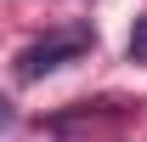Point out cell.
<instances>
[{"label": "cell", "mask_w": 147, "mask_h": 142, "mask_svg": "<svg viewBox=\"0 0 147 142\" xmlns=\"http://www.w3.org/2000/svg\"><path fill=\"white\" fill-rule=\"evenodd\" d=\"M91 46H96L91 29H62V34H45V40H34V46H23V51H17V74H23V80L57 74V68H68V63H79Z\"/></svg>", "instance_id": "1"}, {"label": "cell", "mask_w": 147, "mask_h": 142, "mask_svg": "<svg viewBox=\"0 0 147 142\" xmlns=\"http://www.w3.org/2000/svg\"><path fill=\"white\" fill-rule=\"evenodd\" d=\"M130 63H147V17H136L130 29Z\"/></svg>", "instance_id": "2"}]
</instances>
